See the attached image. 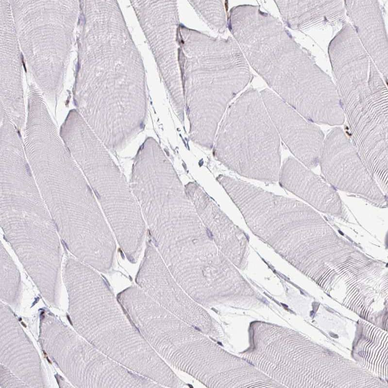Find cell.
<instances>
[{
	"label": "cell",
	"instance_id": "obj_1",
	"mask_svg": "<svg viewBox=\"0 0 388 388\" xmlns=\"http://www.w3.org/2000/svg\"><path fill=\"white\" fill-rule=\"evenodd\" d=\"M228 28L249 66L302 116L326 125L339 117L341 108L333 80L279 20L250 5L233 16Z\"/></svg>",
	"mask_w": 388,
	"mask_h": 388
},
{
	"label": "cell",
	"instance_id": "obj_2",
	"mask_svg": "<svg viewBox=\"0 0 388 388\" xmlns=\"http://www.w3.org/2000/svg\"><path fill=\"white\" fill-rule=\"evenodd\" d=\"M266 242L334 299L368 283L378 269L377 260L337 235L315 210L297 200L273 217Z\"/></svg>",
	"mask_w": 388,
	"mask_h": 388
},
{
	"label": "cell",
	"instance_id": "obj_3",
	"mask_svg": "<svg viewBox=\"0 0 388 388\" xmlns=\"http://www.w3.org/2000/svg\"><path fill=\"white\" fill-rule=\"evenodd\" d=\"M178 62L190 139L211 149L229 102L253 78L235 39L214 37L180 23Z\"/></svg>",
	"mask_w": 388,
	"mask_h": 388
},
{
	"label": "cell",
	"instance_id": "obj_4",
	"mask_svg": "<svg viewBox=\"0 0 388 388\" xmlns=\"http://www.w3.org/2000/svg\"><path fill=\"white\" fill-rule=\"evenodd\" d=\"M63 276L75 330L126 367L155 382L162 381L169 366L129 318L105 280L72 256L66 260Z\"/></svg>",
	"mask_w": 388,
	"mask_h": 388
},
{
	"label": "cell",
	"instance_id": "obj_5",
	"mask_svg": "<svg viewBox=\"0 0 388 388\" xmlns=\"http://www.w3.org/2000/svg\"><path fill=\"white\" fill-rule=\"evenodd\" d=\"M0 224L4 235L43 297L57 303L62 260L59 234L26 157L0 162Z\"/></svg>",
	"mask_w": 388,
	"mask_h": 388
},
{
	"label": "cell",
	"instance_id": "obj_6",
	"mask_svg": "<svg viewBox=\"0 0 388 388\" xmlns=\"http://www.w3.org/2000/svg\"><path fill=\"white\" fill-rule=\"evenodd\" d=\"M242 357L286 388H371L374 376L355 361L294 330L260 321L249 328Z\"/></svg>",
	"mask_w": 388,
	"mask_h": 388
},
{
	"label": "cell",
	"instance_id": "obj_7",
	"mask_svg": "<svg viewBox=\"0 0 388 388\" xmlns=\"http://www.w3.org/2000/svg\"><path fill=\"white\" fill-rule=\"evenodd\" d=\"M214 144L215 158L238 174L270 183L279 180L280 137L256 89H247L229 106Z\"/></svg>",
	"mask_w": 388,
	"mask_h": 388
},
{
	"label": "cell",
	"instance_id": "obj_8",
	"mask_svg": "<svg viewBox=\"0 0 388 388\" xmlns=\"http://www.w3.org/2000/svg\"><path fill=\"white\" fill-rule=\"evenodd\" d=\"M39 329L44 351L76 387L149 388L153 385L151 379L110 358L51 313L41 314Z\"/></svg>",
	"mask_w": 388,
	"mask_h": 388
},
{
	"label": "cell",
	"instance_id": "obj_9",
	"mask_svg": "<svg viewBox=\"0 0 388 388\" xmlns=\"http://www.w3.org/2000/svg\"><path fill=\"white\" fill-rule=\"evenodd\" d=\"M172 105L184 121L185 106L178 62L179 21L174 0H131Z\"/></svg>",
	"mask_w": 388,
	"mask_h": 388
},
{
	"label": "cell",
	"instance_id": "obj_10",
	"mask_svg": "<svg viewBox=\"0 0 388 388\" xmlns=\"http://www.w3.org/2000/svg\"><path fill=\"white\" fill-rule=\"evenodd\" d=\"M135 281L150 297L172 314L207 336L216 337L215 321L173 278L148 233L144 254Z\"/></svg>",
	"mask_w": 388,
	"mask_h": 388
},
{
	"label": "cell",
	"instance_id": "obj_11",
	"mask_svg": "<svg viewBox=\"0 0 388 388\" xmlns=\"http://www.w3.org/2000/svg\"><path fill=\"white\" fill-rule=\"evenodd\" d=\"M319 164L323 178L335 188L387 206L386 195L340 127L333 128L325 137Z\"/></svg>",
	"mask_w": 388,
	"mask_h": 388
},
{
	"label": "cell",
	"instance_id": "obj_12",
	"mask_svg": "<svg viewBox=\"0 0 388 388\" xmlns=\"http://www.w3.org/2000/svg\"><path fill=\"white\" fill-rule=\"evenodd\" d=\"M260 95L282 140L292 154L308 168L319 164L324 140L321 128L299 114L270 89Z\"/></svg>",
	"mask_w": 388,
	"mask_h": 388
},
{
	"label": "cell",
	"instance_id": "obj_13",
	"mask_svg": "<svg viewBox=\"0 0 388 388\" xmlns=\"http://www.w3.org/2000/svg\"><path fill=\"white\" fill-rule=\"evenodd\" d=\"M186 192L200 218L221 252L238 269L248 266V235L236 225L196 183L185 186Z\"/></svg>",
	"mask_w": 388,
	"mask_h": 388
},
{
	"label": "cell",
	"instance_id": "obj_14",
	"mask_svg": "<svg viewBox=\"0 0 388 388\" xmlns=\"http://www.w3.org/2000/svg\"><path fill=\"white\" fill-rule=\"evenodd\" d=\"M0 364L30 388H45L39 355L15 314L0 302Z\"/></svg>",
	"mask_w": 388,
	"mask_h": 388
},
{
	"label": "cell",
	"instance_id": "obj_15",
	"mask_svg": "<svg viewBox=\"0 0 388 388\" xmlns=\"http://www.w3.org/2000/svg\"><path fill=\"white\" fill-rule=\"evenodd\" d=\"M278 180L282 187L317 210L345 217V208L336 189L295 158L289 156L284 161Z\"/></svg>",
	"mask_w": 388,
	"mask_h": 388
},
{
	"label": "cell",
	"instance_id": "obj_16",
	"mask_svg": "<svg viewBox=\"0 0 388 388\" xmlns=\"http://www.w3.org/2000/svg\"><path fill=\"white\" fill-rule=\"evenodd\" d=\"M344 5L347 16L361 45L387 81L388 38L379 2L344 0Z\"/></svg>",
	"mask_w": 388,
	"mask_h": 388
},
{
	"label": "cell",
	"instance_id": "obj_17",
	"mask_svg": "<svg viewBox=\"0 0 388 388\" xmlns=\"http://www.w3.org/2000/svg\"><path fill=\"white\" fill-rule=\"evenodd\" d=\"M283 20L293 30L311 31H339L346 23L344 1L276 0Z\"/></svg>",
	"mask_w": 388,
	"mask_h": 388
},
{
	"label": "cell",
	"instance_id": "obj_18",
	"mask_svg": "<svg viewBox=\"0 0 388 388\" xmlns=\"http://www.w3.org/2000/svg\"><path fill=\"white\" fill-rule=\"evenodd\" d=\"M388 351V331L365 320H359L352 348L353 358L387 382Z\"/></svg>",
	"mask_w": 388,
	"mask_h": 388
},
{
	"label": "cell",
	"instance_id": "obj_19",
	"mask_svg": "<svg viewBox=\"0 0 388 388\" xmlns=\"http://www.w3.org/2000/svg\"><path fill=\"white\" fill-rule=\"evenodd\" d=\"M20 273L2 243L0 244V299L10 305L18 303Z\"/></svg>",
	"mask_w": 388,
	"mask_h": 388
},
{
	"label": "cell",
	"instance_id": "obj_20",
	"mask_svg": "<svg viewBox=\"0 0 388 388\" xmlns=\"http://www.w3.org/2000/svg\"><path fill=\"white\" fill-rule=\"evenodd\" d=\"M199 16L212 29L223 33L227 27L224 7L219 0H189Z\"/></svg>",
	"mask_w": 388,
	"mask_h": 388
},
{
	"label": "cell",
	"instance_id": "obj_21",
	"mask_svg": "<svg viewBox=\"0 0 388 388\" xmlns=\"http://www.w3.org/2000/svg\"><path fill=\"white\" fill-rule=\"evenodd\" d=\"M0 388H30L9 369L0 364Z\"/></svg>",
	"mask_w": 388,
	"mask_h": 388
}]
</instances>
